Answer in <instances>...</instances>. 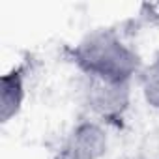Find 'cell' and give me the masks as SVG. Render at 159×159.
Listing matches in <instances>:
<instances>
[{"label":"cell","instance_id":"1","mask_svg":"<svg viewBox=\"0 0 159 159\" xmlns=\"http://www.w3.org/2000/svg\"><path fill=\"white\" fill-rule=\"evenodd\" d=\"M66 52L67 60L79 71L92 79L133 83V79L142 71L139 52L112 28L90 32L79 43L67 47Z\"/></svg>","mask_w":159,"mask_h":159},{"label":"cell","instance_id":"2","mask_svg":"<svg viewBox=\"0 0 159 159\" xmlns=\"http://www.w3.org/2000/svg\"><path fill=\"white\" fill-rule=\"evenodd\" d=\"M84 103L98 122L122 129L131 107V83L86 77Z\"/></svg>","mask_w":159,"mask_h":159},{"label":"cell","instance_id":"3","mask_svg":"<svg viewBox=\"0 0 159 159\" xmlns=\"http://www.w3.org/2000/svg\"><path fill=\"white\" fill-rule=\"evenodd\" d=\"M109 150V135L101 122L84 118L64 137L58 153L64 159H103Z\"/></svg>","mask_w":159,"mask_h":159},{"label":"cell","instance_id":"4","mask_svg":"<svg viewBox=\"0 0 159 159\" xmlns=\"http://www.w3.org/2000/svg\"><path fill=\"white\" fill-rule=\"evenodd\" d=\"M26 77L28 66L26 62H21L6 71L0 79V122L2 124H8L23 111L26 99Z\"/></svg>","mask_w":159,"mask_h":159},{"label":"cell","instance_id":"5","mask_svg":"<svg viewBox=\"0 0 159 159\" xmlns=\"http://www.w3.org/2000/svg\"><path fill=\"white\" fill-rule=\"evenodd\" d=\"M139 81L146 105L153 111H159V54H155L153 60L142 67Z\"/></svg>","mask_w":159,"mask_h":159},{"label":"cell","instance_id":"6","mask_svg":"<svg viewBox=\"0 0 159 159\" xmlns=\"http://www.w3.org/2000/svg\"><path fill=\"white\" fill-rule=\"evenodd\" d=\"M54 159H64V157H60V155H54Z\"/></svg>","mask_w":159,"mask_h":159}]
</instances>
